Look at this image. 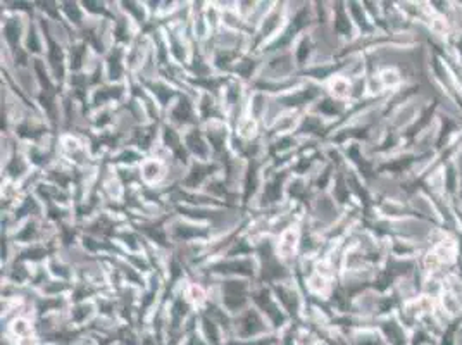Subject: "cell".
Instances as JSON below:
<instances>
[{"label":"cell","mask_w":462,"mask_h":345,"mask_svg":"<svg viewBox=\"0 0 462 345\" xmlns=\"http://www.w3.org/2000/svg\"><path fill=\"white\" fill-rule=\"evenodd\" d=\"M217 271H226V273H243V274H252V264L249 260H242V263H226L216 266Z\"/></svg>","instance_id":"1"},{"label":"cell","mask_w":462,"mask_h":345,"mask_svg":"<svg viewBox=\"0 0 462 345\" xmlns=\"http://www.w3.org/2000/svg\"><path fill=\"white\" fill-rule=\"evenodd\" d=\"M51 62L57 78H62V52L55 44H51Z\"/></svg>","instance_id":"2"},{"label":"cell","mask_w":462,"mask_h":345,"mask_svg":"<svg viewBox=\"0 0 462 345\" xmlns=\"http://www.w3.org/2000/svg\"><path fill=\"white\" fill-rule=\"evenodd\" d=\"M186 143H188L190 149H192L195 154H199L200 157H204L207 154V149H206V145H204V142H202V139H200L199 133H192V135L186 139Z\"/></svg>","instance_id":"3"},{"label":"cell","mask_w":462,"mask_h":345,"mask_svg":"<svg viewBox=\"0 0 462 345\" xmlns=\"http://www.w3.org/2000/svg\"><path fill=\"white\" fill-rule=\"evenodd\" d=\"M172 116H175V119H178V121H190V118H192V109H190V104L186 98L179 102L178 107L172 112Z\"/></svg>","instance_id":"4"},{"label":"cell","mask_w":462,"mask_h":345,"mask_svg":"<svg viewBox=\"0 0 462 345\" xmlns=\"http://www.w3.org/2000/svg\"><path fill=\"white\" fill-rule=\"evenodd\" d=\"M280 195H281V179L278 178L276 182H273L266 188V193H264V202H274V200L280 199Z\"/></svg>","instance_id":"5"},{"label":"cell","mask_w":462,"mask_h":345,"mask_svg":"<svg viewBox=\"0 0 462 345\" xmlns=\"http://www.w3.org/2000/svg\"><path fill=\"white\" fill-rule=\"evenodd\" d=\"M164 139H166V143H168V147H171L172 150H176V154H178L179 157H181L183 161H185V152H181V150H179V140H178V136H176V133L172 132V130H166V135H164Z\"/></svg>","instance_id":"6"},{"label":"cell","mask_w":462,"mask_h":345,"mask_svg":"<svg viewBox=\"0 0 462 345\" xmlns=\"http://www.w3.org/2000/svg\"><path fill=\"white\" fill-rule=\"evenodd\" d=\"M207 171H209V168H202V166H195L193 168L192 175H190V178L186 179V185H197V183H200L204 179V176L207 175Z\"/></svg>","instance_id":"7"},{"label":"cell","mask_w":462,"mask_h":345,"mask_svg":"<svg viewBox=\"0 0 462 345\" xmlns=\"http://www.w3.org/2000/svg\"><path fill=\"white\" fill-rule=\"evenodd\" d=\"M6 35H7V40L14 45L17 42V38H19V26H17L14 21H10V23H7V26H6Z\"/></svg>","instance_id":"8"},{"label":"cell","mask_w":462,"mask_h":345,"mask_svg":"<svg viewBox=\"0 0 462 345\" xmlns=\"http://www.w3.org/2000/svg\"><path fill=\"white\" fill-rule=\"evenodd\" d=\"M243 290H245V285L238 283V281H228V283L224 285L226 295H243Z\"/></svg>","instance_id":"9"},{"label":"cell","mask_w":462,"mask_h":345,"mask_svg":"<svg viewBox=\"0 0 462 345\" xmlns=\"http://www.w3.org/2000/svg\"><path fill=\"white\" fill-rule=\"evenodd\" d=\"M257 179H256V168H250L249 176H247V192H245V199H249L250 193L256 190Z\"/></svg>","instance_id":"10"},{"label":"cell","mask_w":462,"mask_h":345,"mask_svg":"<svg viewBox=\"0 0 462 345\" xmlns=\"http://www.w3.org/2000/svg\"><path fill=\"white\" fill-rule=\"evenodd\" d=\"M278 295H280L281 297V301L285 302V304H287V308L290 309L292 312H294V309H295V295H292V294H288L287 290H283V288H278Z\"/></svg>","instance_id":"11"},{"label":"cell","mask_w":462,"mask_h":345,"mask_svg":"<svg viewBox=\"0 0 462 345\" xmlns=\"http://www.w3.org/2000/svg\"><path fill=\"white\" fill-rule=\"evenodd\" d=\"M64 10L66 12H68V16L71 17L73 21H75V23L78 24L80 23V19H81V16H80V10H78V7H76V3H71V2H66L64 3Z\"/></svg>","instance_id":"12"},{"label":"cell","mask_w":462,"mask_h":345,"mask_svg":"<svg viewBox=\"0 0 462 345\" xmlns=\"http://www.w3.org/2000/svg\"><path fill=\"white\" fill-rule=\"evenodd\" d=\"M119 54H116V57L112 55L111 57V78H119V75H121V66H119V61H118Z\"/></svg>","instance_id":"13"},{"label":"cell","mask_w":462,"mask_h":345,"mask_svg":"<svg viewBox=\"0 0 462 345\" xmlns=\"http://www.w3.org/2000/svg\"><path fill=\"white\" fill-rule=\"evenodd\" d=\"M226 304L230 308H238V306L245 304V297L243 295H226Z\"/></svg>","instance_id":"14"},{"label":"cell","mask_w":462,"mask_h":345,"mask_svg":"<svg viewBox=\"0 0 462 345\" xmlns=\"http://www.w3.org/2000/svg\"><path fill=\"white\" fill-rule=\"evenodd\" d=\"M35 68H37L38 75H40V80H42V83H44V87L47 88V91H48V94H51V91H52V85H51V82H48L47 76H45V73L42 71V64H40V61L35 62Z\"/></svg>","instance_id":"15"},{"label":"cell","mask_w":462,"mask_h":345,"mask_svg":"<svg viewBox=\"0 0 462 345\" xmlns=\"http://www.w3.org/2000/svg\"><path fill=\"white\" fill-rule=\"evenodd\" d=\"M176 233H178L179 237H183V238H188V237H197V235H204L202 231L188 230V228H186V227H179L178 230H176Z\"/></svg>","instance_id":"16"},{"label":"cell","mask_w":462,"mask_h":345,"mask_svg":"<svg viewBox=\"0 0 462 345\" xmlns=\"http://www.w3.org/2000/svg\"><path fill=\"white\" fill-rule=\"evenodd\" d=\"M319 109L323 112H328V114H335V112H338V107H335V104L331 100H324Z\"/></svg>","instance_id":"17"},{"label":"cell","mask_w":462,"mask_h":345,"mask_svg":"<svg viewBox=\"0 0 462 345\" xmlns=\"http://www.w3.org/2000/svg\"><path fill=\"white\" fill-rule=\"evenodd\" d=\"M28 47H30L33 52L40 51V47H38V40H37V35H35V31H31V33H30V38H28Z\"/></svg>","instance_id":"18"},{"label":"cell","mask_w":462,"mask_h":345,"mask_svg":"<svg viewBox=\"0 0 462 345\" xmlns=\"http://www.w3.org/2000/svg\"><path fill=\"white\" fill-rule=\"evenodd\" d=\"M308 54H309V44L308 42H302L301 51H299V61L304 62L305 57H308Z\"/></svg>","instance_id":"19"},{"label":"cell","mask_w":462,"mask_h":345,"mask_svg":"<svg viewBox=\"0 0 462 345\" xmlns=\"http://www.w3.org/2000/svg\"><path fill=\"white\" fill-rule=\"evenodd\" d=\"M345 21H347V19H345L344 14H340V16H338V21H337V30L338 31H348V30H350V28H348V24L345 23Z\"/></svg>","instance_id":"20"},{"label":"cell","mask_w":462,"mask_h":345,"mask_svg":"<svg viewBox=\"0 0 462 345\" xmlns=\"http://www.w3.org/2000/svg\"><path fill=\"white\" fill-rule=\"evenodd\" d=\"M42 256H45V251H44V249H35V251L26 252V258H28V259H40Z\"/></svg>","instance_id":"21"},{"label":"cell","mask_w":462,"mask_h":345,"mask_svg":"<svg viewBox=\"0 0 462 345\" xmlns=\"http://www.w3.org/2000/svg\"><path fill=\"white\" fill-rule=\"evenodd\" d=\"M85 6H88V9L94 10V12H104V9H102L100 3H97V2H85Z\"/></svg>","instance_id":"22"},{"label":"cell","mask_w":462,"mask_h":345,"mask_svg":"<svg viewBox=\"0 0 462 345\" xmlns=\"http://www.w3.org/2000/svg\"><path fill=\"white\" fill-rule=\"evenodd\" d=\"M81 52H83V48L78 47L75 51V64H73V68L78 69L81 66Z\"/></svg>","instance_id":"23"},{"label":"cell","mask_w":462,"mask_h":345,"mask_svg":"<svg viewBox=\"0 0 462 345\" xmlns=\"http://www.w3.org/2000/svg\"><path fill=\"white\" fill-rule=\"evenodd\" d=\"M30 235H33V224H30V227H28V230L24 231L23 235H21V238H28Z\"/></svg>","instance_id":"24"}]
</instances>
